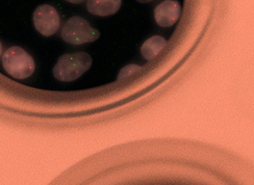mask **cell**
Wrapping results in <instances>:
<instances>
[{"label":"cell","mask_w":254,"mask_h":185,"mask_svg":"<svg viewBox=\"0 0 254 185\" xmlns=\"http://www.w3.org/2000/svg\"><path fill=\"white\" fill-rule=\"evenodd\" d=\"M92 63V57L86 52L64 54L53 69V76L63 82L73 81L85 74Z\"/></svg>","instance_id":"obj_1"},{"label":"cell","mask_w":254,"mask_h":185,"mask_svg":"<svg viewBox=\"0 0 254 185\" xmlns=\"http://www.w3.org/2000/svg\"><path fill=\"white\" fill-rule=\"evenodd\" d=\"M3 68L7 74L16 79L31 77L35 71V62L21 47H10L2 56Z\"/></svg>","instance_id":"obj_2"},{"label":"cell","mask_w":254,"mask_h":185,"mask_svg":"<svg viewBox=\"0 0 254 185\" xmlns=\"http://www.w3.org/2000/svg\"><path fill=\"white\" fill-rule=\"evenodd\" d=\"M61 37L65 43L82 45L95 42L100 37V33L93 28L85 18L75 15L64 23Z\"/></svg>","instance_id":"obj_3"},{"label":"cell","mask_w":254,"mask_h":185,"mask_svg":"<svg viewBox=\"0 0 254 185\" xmlns=\"http://www.w3.org/2000/svg\"><path fill=\"white\" fill-rule=\"evenodd\" d=\"M35 28L42 35L49 37L55 34L60 27V16L52 6L44 4L39 6L33 14Z\"/></svg>","instance_id":"obj_4"},{"label":"cell","mask_w":254,"mask_h":185,"mask_svg":"<svg viewBox=\"0 0 254 185\" xmlns=\"http://www.w3.org/2000/svg\"><path fill=\"white\" fill-rule=\"evenodd\" d=\"M122 6V0H88L87 9L93 15L107 16L116 14Z\"/></svg>","instance_id":"obj_5"},{"label":"cell","mask_w":254,"mask_h":185,"mask_svg":"<svg viewBox=\"0 0 254 185\" xmlns=\"http://www.w3.org/2000/svg\"><path fill=\"white\" fill-rule=\"evenodd\" d=\"M65 1L73 3V4H79V3H82L84 0H65Z\"/></svg>","instance_id":"obj_6"},{"label":"cell","mask_w":254,"mask_h":185,"mask_svg":"<svg viewBox=\"0 0 254 185\" xmlns=\"http://www.w3.org/2000/svg\"><path fill=\"white\" fill-rule=\"evenodd\" d=\"M2 53V45H1V42H0V55Z\"/></svg>","instance_id":"obj_7"}]
</instances>
